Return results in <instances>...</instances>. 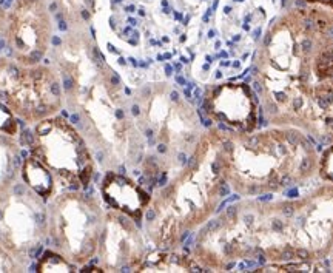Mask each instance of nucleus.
I'll use <instances>...</instances> for the list:
<instances>
[{"label":"nucleus","mask_w":333,"mask_h":273,"mask_svg":"<svg viewBox=\"0 0 333 273\" xmlns=\"http://www.w3.org/2000/svg\"><path fill=\"white\" fill-rule=\"evenodd\" d=\"M20 144L31 148V155L40 159L69 190L86 187L91 179V158L83 138L71 122L59 116H50L39 122L33 131L20 136Z\"/></svg>","instance_id":"nucleus-1"},{"label":"nucleus","mask_w":333,"mask_h":273,"mask_svg":"<svg viewBox=\"0 0 333 273\" xmlns=\"http://www.w3.org/2000/svg\"><path fill=\"white\" fill-rule=\"evenodd\" d=\"M46 205L51 248L74 265L89 261L97 247L94 228L99 221L91 196L79 195L76 190L57 193Z\"/></svg>","instance_id":"nucleus-2"},{"label":"nucleus","mask_w":333,"mask_h":273,"mask_svg":"<svg viewBox=\"0 0 333 273\" xmlns=\"http://www.w3.org/2000/svg\"><path fill=\"white\" fill-rule=\"evenodd\" d=\"M0 100L26 120L39 122L59 111L62 82L53 68L5 62L0 65Z\"/></svg>","instance_id":"nucleus-3"},{"label":"nucleus","mask_w":333,"mask_h":273,"mask_svg":"<svg viewBox=\"0 0 333 273\" xmlns=\"http://www.w3.org/2000/svg\"><path fill=\"white\" fill-rule=\"evenodd\" d=\"M13 50L20 65H37L50 45L51 25L42 0H19L11 14Z\"/></svg>","instance_id":"nucleus-4"},{"label":"nucleus","mask_w":333,"mask_h":273,"mask_svg":"<svg viewBox=\"0 0 333 273\" xmlns=\"http://www.w3.org/2000/svg\"><path fill=\"white\" fill-rule=\"evenodd\" d=\"M22 178L26 187L31 188L46 202L59 193L56 187L57 176L40 159H37L33 155L22 162Z\"/></svg>","instance_id":"nucleus-5"},{"label":"nucleus","mask_w":333,"mask_h":273,"mask_svg":"<svg viewBox=\"0 0 333 273\" xmlns=\"http://www.w3.org/2000/svg\"><path fill=\"white\" fill-rule=\"evenodd\" d=\"M74 264L69 262L65 256H62L56 250H46L37 264L39 271H73Z\"/></svg>","instance_id":"nucleus-6"},{"label":"nucleus","mask_w":333,"mask_h":273,"mask_svg":"<svg viewBox=\"0 0 333 273\" xmlns=\"http://www.w3.org/2000/svg\"><path fill=\"white\" fill-rule=\"evenodd\" d=\"M0 131H3L8 136H14L17 131V123L14 122L8 108L2 103H0Z\"/></svg>","instance_id":"nucleus-7"},{"label":"nucleus","mask_w":333,"mask_h":273,"mask_svg":"<svg viewBox=\"0 0 333 273\" xmlns=\"http://www.w3.org/2000/svg\"><path fill=\"white\" fill-rule=\"evenodd\" d=\"M324 165H325L324 173H322L324 178L333 181V150L325 151V155H324Z\"/></svg>","instance_id":"nucleus-8"},{"label":"nucleus","mask_w":333,"mask_h":273,"mask_svg":"<svg viewBox=\"0 0 333 273\" xmlns=\"http://www.w3.org/2000/svg\"><path fill=\"white\" fill-rule=\"evenodd\" d=\"M222 224H224V221H222V219H211V221H208V224H207V227H205L204 231L214 233V231H217L222 227Z\"/></svg>","instance_id":"nucleus-9"},{"label":"nucleus","mask_w":333,"mask_h":273,"mask_svg":"<svg viewBox=\"0 0 333 273\" xmlns=\"http://www.w3.org/2000/svg\"><path fill=\"white\" fill-rule=\"evenodd\" d=\"M311 165H313V159L307 156V158L302 159V162H301V165H299V170H301L302 173H307V171H310Z\"/></svg>","instance_id":"nucleus-10"},{"label":"nucleus","mask_w":333,"mask_h":273,"mask_svg":"<svg viewBox=\"0 0 333 273\" xmlns=\"http://www.w3.org/2000/svg\"><path fill=\"white\" fill-rule=\"evenodd\" d=\"M302 139H304V138H301V134H298V133H288V134H287V141H288L291 145L301 144Z\"/></svg>","instance_id":"nucleus-11"},{"label":"nucleus","mask_w":333,"mask_h":273,"mask_svg":"<svg viewBox=\"0 0 333 273\" xmlns=\"http://www.w3.org/2000/svg\"><path fill=\"white\" fill-rule=\"evenodd\" d=\"M225 216L228 219H236V216H238V207L236 205H230L227 208V211H225Z\"/></svg>","instance_id":"nucleus-12"},{"label":"nucleus","mask_w":333,"mask_h":273,"mask_svg":"<svg viewBox=\"0 0 333 273\" xmlns=\"http://www.w3.org/2000/svg\"><path fill=\"white\" fill-rule=\"evenodd\" d=\"M301 46H302V51H305V53H310V51H311V48H313V43H311V40H310V39H304V40L301 42Z\"/></svg>","instance_id":"nucleus-13"},{"label":"nucleus","mask_w":333,"mask_h":273,"mask_svg":"<svg viewBox=\"0 0 333 273\" xmlns=\"http://www.w3.org/2000/svg\"><path fill=\"white\" fill-rule=\"evenodd\" d=\"M282 213H284L285 216H293V215H295V207H293L291 204H287V205L282 208Z\"/></svg>","instance_id":"nucleus-14"},{"label":"nucleus","mask_w":333,"mask_h":273,"mask_svg":"<svg viewBox=\"0 0 333 273\" xmlns=\"http://www.w3.org/2000/svg\"><path fill=\"white\" fill-rule=\"evenodd\" d=\"M228 191H230L228 185L224 184V182H220V185H219V196H225V195H228Z\"/></svg>","instance_id":"nucleus-15"},{"label":"nucleus","mask_w":333,"mask_h":273,"mask_svg":"<svg viewBox=\"0 0 333 273\" xmlns=\"http://www.w3.org/2000/svg\"><path fill=\"white\" fill-rule=\"evenodd\" d=\"M296 255H298V258H301V259H307L308 258V250H305V248H298L296 250Z\"/></svg>","instance_id":"nucleus-16"},{"label":"nucleus","mask_w":333,"mask_h":273,"mask_svg":"<svg viewBox=\"0 0 333 273\" xmlns=\"http://www.w3.org/2000/svg\"><path fill=\"white\" fill-rule=\"evenodd\" d=\"M145 218H147V221H154L156 219V211L153 208H148L147 213H145Z\"/></svg>","instance_id":"nucleus-17"},{"label":"nucleus","mask_w":333,"mask_h":273,"mask_svg":"<svg viewBox=\"0 0 333 273\" xmlns=\"http://www.w3.org/2000/svg\"><path fill=\"white\" fill-rule=\"evenodd\" d=\"M282 258H284L285 261H290V259H293V258H295V251H291L290 248H287V250L282 253Z\"/></svg>","instance_id":"nucleus-18"},{"label":"nucleus","mask_w":333,"mask_h":273,"mask_svg":"<svg viewBox=\"0 0 333 273\" xmlns=\"http://www.w3.org/2000/svg\"><path fill=\"white\" fill-rule=\"evenodd\" d=\"M273 228L275 230H282V222L279 219H273Z\"/></svg>","instance_id":"nucleus-19"},{"label":"nucleus","mask_w":333,"mask_h":273,"mask_svg":"<svg viewBox=\"0 0 333 273\" xmlns=\"http://www.w3.org/2000/svg\"><path fill=\"white\" fill-rule=\"evenodd\" d=\"M281 184H282V185H291V178H290V176H284V178L281 179Z\"/></svg>","instance_id":"nucleus-20"},{"label":"nucleus","mask_w":333,"mask_h":273,"mask_svg":"<svg viewBox=\"0 0 333 273\" xmlns=\"http://www.w3.org/2000/svg\"><path fill=\"white\" fill-rule=\"evenodd\" d=\"M258 142H259V138H256V136H255V138H250V139H248V145H252V147H255Z\"/></svg>","instance_id":"nucleus-21"},{"label":"nucleus","mask_w":333,"mask_h":273,"mask_svg":"<svg viewBox=\"0 0 333 273\" xmlns=\"http://www.w3.org/2000/svg\"><path fill=\"white\" fill-rule=\"evenodd\" d=\"M261 191V188L259 187H256V185H252L250 188H248V193H252V195H255V193H259Z\"/></svg>","instance_id":"nucleus-22"},{"label":"nucleus","mask_w":333,"mask_h":273,"mask_svg":"<svg viewBox=\"0 0 333 273\" xmlns=\"http://www.w3.org/2000/svg\"><path fill=\"white\" fill-rule=\"evenodd\" d=\"M293 106H295V108H301V106H302V99H299V97H298V99H295V102H293Z\"/></svg>","instance_id":"nucleus-23"},{"label":"nucleus","mask_w":333,"mask_h":273,"mask_svg":"<svg viewBox=\"0 0 333 273\" xmlns=\"http://www.w3.org/2000/svg\"><path fill=\"white\" fill-rule=\"evenodd\" d=\"M170 97H171V100H174V102H177V100H179V94H177L176 91H171Z\"/></svg>","instance_id":"nucleus-24"},{"label":"nucleus","mask_w":333,"mask_h":273,"mask_svg":"<svg viewBox=\"0 0 333 273\" xmlns=\"http://www.w3.org/2000/svg\"><path fill=\"white\" fill-rule=\"evenodd\" d=\"M253 85H255L253 88H255V91H256V93H262V86H261V85H259L258 82H255Z\"/></svg>","instance_id":"nucleus-25"},{"label":"nucleus","mask_w":333,"mask_h":273,"mask_svg":"<svg viewBox=\"0 0 333 273\" xmlns=\"http://www.w3.org/2000/svg\"><path fill=\"white\" fill-rule=\"evenodd\" d=\"M244 221H245L247 224L253 222V215H245V216H244Z\"/></svg>","instance_id":"nucleus-26"},{"label":"nucleus","mask_w":333,"mask_h":273,"mask_svg":"<svg viewBox=\"0 0 333 273\" xmlns=\"http://www.w3.org/2000/svg\"><path fill=\"white\" fill-rule=\"evenodd\" d=\"M272 198H273L272 195H265V196H259L258 199H259V201H270Z\"/></svg>","instance_id":"nucleus-27"},{"label":"nucleus","mask_w":333,"mask_h":273,"mask_svg":"<svg viewBox=\"0 0 333 273\" xmlns=\"http://www.w3.org/2000/svg\"><path fill=\"white\" fill-rule=\"evenodd\" d=\"M258 264H261V265H264V264H265V258L262 256V253L258 256Z\"/></svg>","instance_id":"nucleus-28"},{"label":"nucleus","mask_w":333,"mask_h":273,"mask_svg":"<svg viewBox=\"0 0 333 273\" xmlns=\"http://www.w3.org/2000/svg\"><path fill=\"white\" fill-rule=\"evenodd\" d=\"M276 96H278V100H284V99H285V96H284V93H278Z\"/></svg>","instance_id":"nucleus-29"},{"label":"nucleus","mask_w":333,"mask_h":273,"mask_svg":"<svg viewBox=\"0 0 333 273\" xmlns=\"http://www.w3.org/2000/svg\"><path fill=\"white\" fill-rule=\"evenodd\" d=\"M295 195H298V191H296V190H291V191L288 193V196H290V198H293Z\"/></svg>","instance_id":"nucleus-30"},{"label":"nucleus","mask_w":333,"mask_h":273,"mask_svg":"<svg viewBox=\"0 0 333 273\" xmlns=\"http://www.w3.org/2000/svg\"><path fill=\"white\" fill-rule=\"evenodd\" d=\"M264 43H265V45H270V36H267V37H265Z\"/></svg>","instance_id":"nucleus-31"},{"label":"nucleus","mask_w":333,"mask_h":273,"mask_svg":"<svg viewBox=\"0 0 333 273\" xmlns=\"http://www.w3.org/2000/svg\"><path fill=\"white\" fill-rule=\"evenodd\" d=\"M259 33H261V30H256V31H255V39L259 37Z\"/></svg>","instance_id":"nucleus-32"},{"label":"nucleus","mask_w":333,"mask_h":273,"mask_svg":"<svg viewBox=\"0 0 333 273\" xmlns=\"http://www.w3.org/2000/svg\"><path fill=\"white\" fill-rule=\"evenodd\" d=\"M177 82H179V83H182V85H184V83H185V80H184V79H182V77H177Z\"/></svg>","instance_id":"nucleus-33"},{"label":"nucleus","mask_w":333,"mask_h":273,"mask_svg":"<svg viewBox=\"0 0 333 273\" xmlns=\"http://www.w3.org/2000/svg\"><path fill=\"white\" fill-rule=\"evenodd\" d=\"M208 37H214V31H210V33H208Z\"/></svg>","instance_id":"nucleus-34"},{"label":"nucleus","mask_w":333,"mask_h":273,"mask_svg":"<svg viewBox=\"0 0 333 273\" xmlns=\"http://www.w3.org/2000/svg\"><path fill=\"white\" fill-rule=\"evenodd\" d=\"M167 74H171V66H167Z\"/></svg>","instance_id":"nucleus-35"},{"label":"nucleus","mask_w":333,"mask_h":273,"mask_svg":"<svg viewBox=\"0 0 333 273\" xmlns=\"http://www.w3.org/2000/svg\"><path fill=\"white\" fill-rule=\"evenodd\" d=\"M238 2H242V0H238Z\"/></svg>","instance_id":"nucleus-36"},{"label":"nucleus","mask_w":333,"mask_h":273,"mask_svg":"<svg viewBox=\"0 0 333 273\" xmlns=\"http://www.w3.org/2000/svg\"><path fill=\"white\" fill-rule=\"evenodd\" d=\"M0 2H2V0H0ZM0 11H2V10H0Z\"/></svg>","instance_id":"nucleus-37"}]
</instances>
